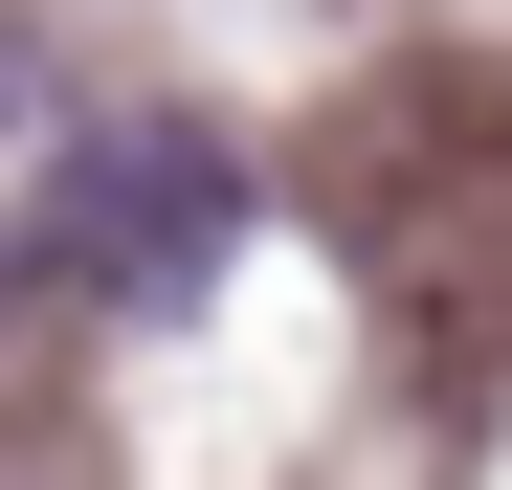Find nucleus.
Masks as SVG:
<instances>
[{
  "label": "nucleus",
  "mask_w": 512,
  "mask_h": 490,
  "mask_svg": "<svg viewBox=\"0 0 512 490\" xmlns=\"http://www.w3.org/2000/svg\"><path fill=\"white\" fill-rule=\"evenodd\" d=\"M223 223H245L223 134H90V156L45 179V245H67V290H134V312H179V290L223 268Z\"/></svg>",
  "instance_id": "nucleus-1"
}]
</instances>
